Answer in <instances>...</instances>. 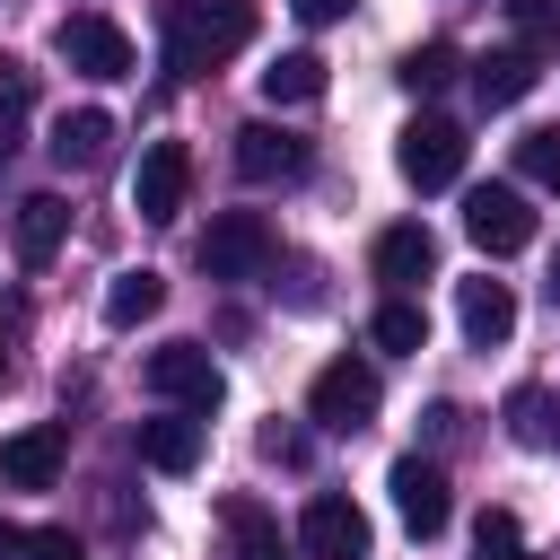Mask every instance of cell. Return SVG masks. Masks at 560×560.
<instances>
[{
	"mask_svg": "<svg viewBox=\"0 0 560 560\" xmlns=\"http://www.w3.org/2000/svg\"><path fill=\"white\" fill-rule=\"evenodd\" d=\"M9 149H18V105L0 96V166H9Z\"/></svg>",
	"mask_w": 560,
	"mask_h": 560,
	"instance_id": "obj_30",
	"label": "cell"
},
{
	"mask_svg": "<svg viewBox=\"0 0 560 560\" xmlns=\"http://www.w3.org/2000/svg\"><path fill=\"white\" fill-rule=\"evenodd\" d=\"M61 464H70V438L44 420V429H18V438H0V481L9 490H52L61 481Z\"/></svg>",
	"mask_w": 560,
	"mask_h": 560,
	"instance_id": "obj_12",
	"label": "cell"
},
{
	"mask_svg": "<svg viewBox=\"0 0 560 560\" xmlns=\"http://www.w3.org/2000/svg\"><path fill=\"white\" fill-rule=\"evenodd\" d=\"M52 52L79 70V79H131V35L105 18V9H79L52 26Z\"/></svg>",
	"mask_w": 560,
	"mask_h": 560,
	"instance_id": "obj_6",
	"label": "cell"
},
{
	"mask_svg": "<svg viewBox=\"0 0 560 560\" xmlns=\"http://www.w3.org/2000/svg\"><path fill=\"white\" fill-rule=\"evenodd\" d=\"M201 438H210L201 411H166V420H140V429H131V455H140L149 472H192V464H201Z\"/></svg>",
	"mask_w": 560,
	"mask_h": 560,
	"instance_id": "obj_13",
	"label": "cell"
},
{
	"mask_svg": "<svg viewBox=\"0 0 560 560\" xmlns=\"http://www.w3.org/2000/svg\"><path fill=\"white\" fill-rule=\"evenodd\" d=\"M516 175L542 184V192H560V131H525L516 140Z\"/></svg>",
	"mask_w": 560,
	"mask_h": 560,
	"instance_id": "obj_25",
	"label": "cell"
},
{
	"mask_svg": "<svg viewBox=\"0 0 560 560\" xmlns=\"http://www.w3.org/2000/svg\"><path fill=\"white\" fill-rule=\"evenodd\" d=\"M228 534H236V560H280V534L254 499H228Z\"/></svg>",
	"mask_w": 560,
	"mask_h": 560,
	"instance_id": "obj_22",
	"label": "cell"
},
{
	"mask_svg": "<svg viewBox=\"0 0 560 560\" xmlns=\"http://www.w3.org/2000/svg\"><path fill=\"white\" fill-rule=\"evenodd\" d=\"M306 158H315V149H306L298 131H280V122H245V131H236V175H245V184H298Z\"/></svg>",
	"mask_w": 560,
	"mask_h": 560,
	"instance_id": "obj_11",
	"label": "cell"
},
{
	"mask_svg": "<svg viewBox=\"0 0 560 560\" xmlns=\"http://www.w3.org/2000/svg\"><path fill=\"white\" fill-rule=\"evenodd\" d=\"M464 122H446V114H411L402 122V140H394V166H402V184L411 192H438V184H455L464 175Z\"/></svg>",
	"mask_w": 560,
	"mask_h": 560,
	"instance_id": "obj_3",
	"label": "cell"
},
{
	"mask_svg": "<svg viewBox=\"0 0 560 560\" xmlns=\"http://www.w3.org/2000/svg\"><path fill=\"white\" fill-rule=\"evenodd\" d=\"M18 560H88V542H79L70 525H35V534L18 542Z\"/></svg>",
	"mask_w": 560,
	"mask_h": 560,
	"instance_id": "obj_27",
	"label": "cell"
},
{
	"mask_svg": "<svg viewBox=\"0 0 560 560\" xmlns=\"http://www.w3.org/2000/svg\"><path fill=\"white\" fill-rule=\"evenodd\" d=\"M184 192H192V149L184 140H149L140 149V175H131V210L149 228H175L184 219Z\"/></svg>",
	"mask_w": 560,
	"mask_h": 560,
	"instance_id": "obj_7",
	"label": "cell"
},
{
	"mask_svg": "<svg viewBox=\"0 0 560 560\" xmlns=\"http://www.w3.org/2000/svg\"><path fill=\"white\" fill-rule=\"evenodd\" d=\"M44 149H52V166H79V175H88V166H105V149H114V114L79 105V114H61V122H52V140H44Z\"/></svg>",
	"mask_w": 560,
	"mask_h": 560,
	"instance_id": "obj_17",
	"label": "cell"
},
{
	"mask_svg": "<svg viewBox=\"0 0 560 560\" xmlns=\"http://www.w3.org/2000/svg\"><path fill=\"white\" fill-rule=\"evenodd\" d=\"M271 262H280V236H271L262 210H219L210 219V236H201V271L210 280H262Z\"/></svg>",
	"mask_w": 560,
	"mask_h": 560,
	"instance_id": "obj_2",
	"label": "cell"
},
{
	"mask_svg": "<svg viewBox=\"0 0 560 560\" xmlns=\"http://www.w3.org/2000/svg\"><path fill=\"white\" fill-rule=\"evenodd\" d=\"M368 341H376V350H429V315H420L411 298H385V306L368 315Z\"/></svg>",
	"mask_w": 560,
	"mask_h": 560,
	"instance_id": "obj_21",
	"label": "cell"
},
{
	"mask_svg": "<svg viewBox=\"0 0 560 560\" xmlns=\"http://www.w3.org/2000/svg\"><path fill=\"white\" fill-rule=\"evenodd\" d=\"M298 542H306V560H368V516H359V499L315 490L306 516H298Z\"/></svg>",
	"mask_w": 560,
	"mask_h": 560,
	"instance_id": "obj_10",
	"label": "cell"
},
{
	"mask_svg": "<svg viewBox=\"0 0 560 560\" xmlns=\"http://www.w3.org/2000/svg\"><path fill=\"white\" fill-rule=\"evenodd\" d=\"M385 490H394V516H402L420 542H429V534H446V516H455V490H446V472H438L429 455H394Z\"/></svg>",
	"mask_w": 560,
	"mask_h": 560,
	"instance_id": "obj_9",
	"label": "cell"
},
{
	"mask_svg": "<svg viewBox=\"0 0 560 560\" xmlns=\"http://www.w3.org/2000/svg\"><path fill=\"white\" fill-rule=\"evenodd\" d=\"M455 315H464V332L490 350V341H508V332H516V289L481 271V280H464V289H455Z\"/></svg>",
	"mask_w": 560,
	"mask_h": 560,
	"instance_id": "obj_16",
	"label": "cell"
},
{
	"mask_svg": "<svg viewBox=\"0 0 560 560\" xmlns=\"http://www.w3.org/2000/svg\"><path fill=\"white\" fill-rule=\"evenodd\" d=\"M464 236H472L481 254H525V245H534V201H525L516 184H472V192H464Z\"/></svg>",
	"mask_w": 560,
	"mask_h": 560,
	"instance_id": "obj_8",
	"label": "cell"
},
{
	"mask_svg": "<svg viewBox=\"0 0 560 560\" xmlns=\"http://www.w3.org/2000/svg\"><path fill=\"white\" fill-rule=\"evenodd\" d=\"M455 70H464V61H455V44H411V52H402V88H411V96L446 88Z\"/></svg>",
	"mask_w": 560,
	"mask_h": 560,
	"instance_id": "obj_24",
	"label": "cell"
},
{
	"mask_svg": "<svg viewBox=\"0 0 560 560\" xmlns=\"http://www.w3.org/2000/svg\"><path fill=\"white\" fill-rule=\"evenodd\" d=\"M61 236H70V201H61V192H26V201H18V254H26V262H52Z\"/></svg>",
	"mask_w": 560,
	"mask_h": 560,
	"instance_id": "obj_18",
	"label": "cell"
},
{
	"mask_svg": "<svg viewBox=\"0 0 560 560\" xmlns=\"http://www.w3.org/2000/svg\"><path fill=\"white\" fill-rule=\"evenodd\" d=\"M472 560H534L508 508H481V534H472Z\"/></svg>",
	"mask_w": 560,
	"mask_h": 560,
	"instance_id": "obj_26",
	"label": "cell"
},
{
	"mask_svg": "<svg viewBox=\"0 0 560 560\" xmlns=\"http://www.w3.org/2000/svg\"><path fill=\"white\" fill-rule=\"evenodd\" d=\"M18 542H26V534H18V525H0V560H18Z\"/></svg>",
	"mask_w": 560,
	"mask_h": 560,
	"instance_id": "obj_31",
	"label": "cell"
},
{
	"mask_svg": "<svg viewBox=\"0 0 560 560\" xmlns=\"http://www.w3.org/2000/svg\"><path fill=\"white\" fill-rule=\"evenodd\" d=\"M508 18H516V35H525V52H534V61H551V52H560V0H508Z\"/></svg>",
	"mask_w": 560,
	"mask_h": 560,
	"instance_id": "obj_23",
	"label": "cell"
},
{
	"mask_svg": "<svg viewBox=\"0 0 560 560\" xmlns=\"http://www.w3.org/2000/svg\"><path fill=\"white\" fill-rule=\"evenodd\" d=\"M429 271H438V236H429L420 219H402V228H385V236H376V280H385L394 298H402V289H420Z\"/></svg>",
	"mask_w": 560,
	"mask_h": 560,
	"instance_id": "obj_14",
	"label": "cell"
},
{
	"mask_svg": "<svg viewBox=\"0 0 560 560\" xmlns=\"http://www.w3.org/2000/svg\"><path fill=\"white\" fill-rule=\"evenodd\" d=\"M534 79H542V61L525 52V44H499V52H481L472 61V96L499 114V105H516V96H534Z\"/></svg>",
	"mask_w": 560,
	"mask_h": 560,
	"instance_id": "obj_15",
	"label": "cell"
},
{
	"mask_svg": "<svg viewBox=\"0 0 560 560\" xmlns=\"http://www.w3.org/2000/svg\"><path fill=\"white\" fill-rule=\"evenodd\" d=\"M376 368L368 359H332V368H315V385H306V420L315 429H368L376 420Z\"/></svg>",
	"mask_w": 560,
	"mask_h": 560,
	"instance_id": "obj_5",
	"label": "cell"
},
{
	"mask_svg": "<svg viewBox=\"0 0 560 560\" xmlns=\"http://www.w3.org/2000/svg\"><path fill=\"white\" fill-rule=\"evenodd\" d=\"M551 298H560V262H551Z\"/></svg>",
	"mask_w": 560,
	"mask_h": 560,
	"instance_id": "obj_32",
	"label": "cell"
},
{
	"mask_svg": "<svg viewBox=\"0 0 560 560\" xmlns=\"http://www.w3.org/2000/svg\"><path fill=\"white\" fill-rule=\"evenodd\" d=\"M262 96H271V105H315V96H324V61H315V52H280V61L262 70Z\"/></svg>",
	"mask_w": 560,
	"mask_h": 560,
	"instance_id": "obj_20",
	"label": "cell"
},
{
	"mask_svg": "<svg viewBox=\"0 0 560 560\" xmlns=\"http://www.w3.org/2000/svg\"><path fill=\"white\" fill-rule=\"evenodd\" d=\"M0 96H9V105H26V96H35V70H26V61H9V52H0Z\"/></svg>",
	"mask_w": 560,
	"mask_h": 560,
	"instance_id": "obj_28",
	"label": "cell"
},
{
	"mask_svg": "<svg viewBox=\"0 0 560 560\" xmlns=\"http://www.w3.org/2000/svg\"><path fill=\"white\" fill-rule=\"evenodd\" d=\"M140 376H149V394H158V402L201 411V420H210V411H219V394H228V376H219V359H210L201 341H166V350H149V368H140Z\"/></svg>",
	"mask_w": 560,
	"mask_h": 560,
	"instance_id": "obj_4",
	"label": "cell"
},
{
	"mask_svg": "<svg viewBox=\"0 0 560 560\" xmlns=\"http://www.w3.org/2000/svg\"><path fill=\"white\" fill-rule=\"evenodd\" d=\"M0 376H9V350H0Z\"/></svg>",
	"mask_w": 560,
	"mask_h": 560,
	"instance_id": "obj_33",
	"label": "cell"
},
{
	"mask_svg": "<svg viewBox=\"0 0 560 560\" xmlns=\"http://www.w3.org/2000/svg\"><path fill=\"white\" fill-rule=\"evenodd\" d=\"M158 306H166V280H158L149 262H140V271H114V280H105V324H114V332L149 324Z\"/></svg>",
	"mask_w": 560,
	"mask_h": 560,
	"instance_id": "obj_19",
	"label": "cell"
},
{
	"mask_svg": "<svg viewBox=\"0 0 560 560\" xmlns=\"http://www.w3.org/2000/svg\"><path fill=\"white\" fill-rule=\"evenodd\" d=\"M289 9H298V18H306V26H332V18H350V9H359V0H289Z\"/></svg>",
	"mask_w": 560,
	"mask_h": 560,
	"instance_id": "obj_29",
	"label": "cell"
},
{
	"mask_svg": "<svg viewBox=\"0 0 560 560\" xmlns=\"http://www.w3.org/2000/svg\"><path fill=\"white\" fill-rule=\"evenodd\" d=\"M254 26H262L254 0H166V70L175 79H201L228 52H245Z\"/></svg>",
	"mask_w": 560,
	"mask_h": 560,
	"instance_id": "obj_1",
	"label": "cell"
}]
</instances>
